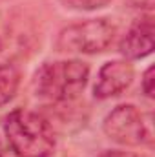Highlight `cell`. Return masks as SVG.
<instances>
[{
	"mask_svg": "<svg viewBox=\"0 0 155 157\" xmlns=\"http://www.w3.org/2000/svg\"><path fill=\"white\" fill-rule=\"evenodd\" d=\"M97 157H139L135 154H130V152H120V150H110V152H104Z\"/></svg>",
	"mask_w": 155,
	"mask_h": 157,
	"instance_id": "cell-10",
	"label": "cell"
},
{
	"mask_svg": "<svg viewBox=\"0 0 155 157\" xmlns=\"http://www.w3.org/2000/svg\"><path fill=\"white\" fill-rule=\"evenodd\" d=\"M142 91L146 97H153V66H150L142 75Z\"/></svg>",
	"mask_w": 155,
	"mask_h": 157,
	"instance_id": "cell-9",
	"label": "cell"
},
{
	"mask_svg": "<svg viewBox=\"0 0 155 157\" xmlns=\"http://www.w3.org/2000/svg\"><path fill=\"white\" fill-rule=\"evenodd\" d=\"M130 4L133 7H142V9H152L153 7V0H130Z\"/></svg>",
	"mask_w": 155,
	"mask_h": 157,
	"instance_id": "cell-11",
	"label": "cell"
},
{
	"mask_svg": "<svg viewBox=\"0 0 155 157\" xmlns=\"http://www.w3.org/2000/svg\"><path fill=\"white\" fill-rule=\"evenodd\" d=\"M133 75V66L128 60H110L99 70L97 82L93 86V95L97 99L115 97L131 84Z\"/></svg>",
	"mask_w": 155,
	"mask_h": 157,
	"instance_id": "cell-5",
	"label": "cell"
},
{
	"mask_svg": "<svg viewBox=\"0 0 155 157\" xmlns=\"http://www.w3.org/2000/svg\"><path fill=\"white\" fill-rule=\"evenodd\" d=\"M115 37V26L108 18H89L71 24L59 33L57 48L64 53H100Z\"/></svg>",
	"mask_w": 155,
	"mask_h": 157,
	"instance_id": "cell-3",
	"label": "cell"
},
{
	"mask_svg": "<svg viewBox=\"0 0 155 157\" xmlns=\"http://www.w3.org/2000/svg\"><path fill=\"white\" fill-rule=\"evenodd\" d=\"M153 22L152 18H144L130 28L119 49L126 59H144L153 51Z\"/></svg>",
	"mask_w": 155,
	"mask_h": 157,
	"instance_id": "cell-6",
	"label": "cell"
},
{
	"mask_svg": "<svg viewBox=\"0 0 155 157\" xmlns=\"http://www.w3.org/2000/svg\"><path fill=\"white\" fill-rule=\"evenodd\" d=\"M71 7L75 9H86V11H91V9H99V7H104L108 6L112 0H66Z\"/></svg>",
	"mask_w": 155,
	"mask_h": 157,
	"instance_id": "cell-8",
	"label": "cell"
},
{
	"mask_svg": "<svg viewBox=\"0 0 155 157\" xmlns=\"http://www.w3.org/2000/svg\"><path fill=\"white\" fill-rule=\"evenodd\" d=\"M102 128L112 141L124 146H139L152 139L144 115L131 104H120L113 108L106 115Z\"/></svg>",
	"mask_w": 155,
	"mask_h": 157,
	"instance_id": "cell-4",
	"label": "cell"
},
{
	"mask_svg": "<svg viewBox=\"0 0 155 157\" xmlns=\"http://www.w3.org/2000/svg\"><path fill=\"white\" fill-rule=\"evenodd\" d=\"M89 78V66L82 60H59L42 64L33 78L39 99L49 102L71 101L84 90Z\"/></svg>",
	"mask_w": 155,
	"mask_h": 157,
	"instance_id": "cell-2",
	"label": "cell"
},
{
	"mask_svg": "<svg viewBox=\"0 0 155 157\" xmlns=\"http://www.w3.org/2000/svg\"><path fill=\"white\" fill-rule=\"evenodd\" d=\"M4 132L18 157H49L55 148L49 122L29 110H13L4 121Z\"/></svg>",
	"mask_w": 155,
	"mask_h": 157,
	"instance_id": "cell-1",
	"label": "cell"
},
{
	"mask_svg": "<svg viewBox=\"0 0 155 157\" xmlns=\"http://www.w3.org/2000/svg\"><path fill=\"white\" fill-rule=\"evenodd\" d=\"M20 84V71L13 62H2L0 64V106L7 104Z\"/></svg>",
	"mask_w": 155,
	"mask_h": 157,
	"instance_id": "cell-7",
	"label": "cell"
}]
</instances>
